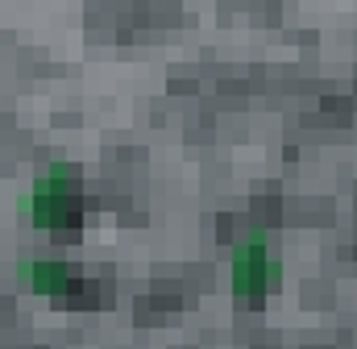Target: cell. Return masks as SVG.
<instances>
[{
    "label": "cell",
    "mask_w": 357,
    "mask_h": 349,
    "mask_svg": "<svg viewBox=\"0 0 357 349\" xmlns=\"http://www.w3.org/2000/svg\"><path fill=\"white\" fill-rule=\"evenodd\" d=\"M79 204H84V191H79V171L71 163H50L46 171L38 174L21 200H17V212L38 225V229H50V233H75L79 229Z\"/></svg>",
    "instance_id": "6da1fadb"
},
{
    "label": "cell",
    "mask_w": 357,
    "mask_h": 349,
    "mask_svg": "<svg viewBox=\"0 0 357 349\" xmlns=\"http://www.w3.org/2000/svg\"><path fill=\"white\" fill-rule=\"evenodd\" d=\"M278 279H282V266L274 258V250L266 246V237H245V242L233 246V254H229V287H233V295L241 304L262 299L266 291L278 287Z\"/></svg>",
    "instance_id": "7a4b0ae2"
},
{
    "label": "cell",
    "mask_w": 357,
    "mask_h": 349,
    "mask_svg": "<svg viewBox=\"0 0 357 349\" xmlns=\"http://www.w3.org/2000/svg\"><path fill=\"white\" fill-rule=\"evenodd\" d=\"M17 279H21L29 291L50 295V299H67V295L79 291L71 262H59V258H21L17 262Z\"/></svg>",
    "instance_id": "3957f363"
}]
</instances>
